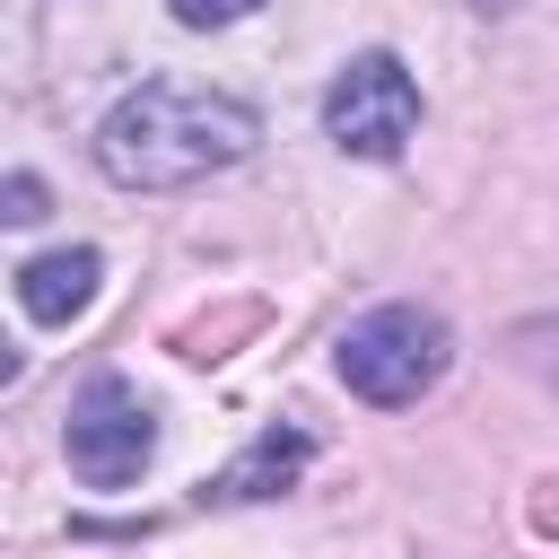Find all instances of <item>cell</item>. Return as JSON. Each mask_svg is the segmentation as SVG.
I'll use <instances>...</instances> for the list:
<instances>
[{
	"instance_id": "cell-2",
	"label": "cell",
	"mask_w": 559,
	"mask_h": 559,
	"mask_svg": "<svg viewBox=\"0 0 559 559\" xmlns=\"http://www.w3.org/2000/svg\"><path fill=\"white\" fill-rule=\"evenodd\" d=\"M332 367H341V384H349L358 402L411 411V402L437 393V376L454 367V332H445V314H428V306H376V314H358V323L341 332Z\"/></svg>"
},
{
	"instance_id": "cell-4",
	"label": "cell",
	"mask_w": 559,
	"mask_h": 559,
	"mask_svg": "<svg viewBox=\"0 0 559 559\" xmlns=\"http://www.w3.org/2000/svg\"><path fill=\"white\" fill-rule=\"evenodd\" d=\"M148 445H157V419H148V402H140L122 376H96V384L70 402V472H79L87 489L140 480Z\"/></svg>"
},
{
	"instance_id": "cell-3",
	"label": "cell",
	"mask_w": 559,
	"mask_h": 559,
	"mask_svg": "<svg viewBox=\"0 0 559 559\" xmlns=\"http://www.w3.org/2000/svg\"><path fill=\"white\" fill-rule=\"evenodd\" d=\"M323 131L349 157H402V140L419 131V79L402 70V52H358L341 61V79L323 87Z\"/></svg>"
},
{
	"instance_id": "cell-7",
	"label": "cell",
	"mask_w": 559,
	"mask_h": 559,
	"mask_svg": "<svg viewBox=\"0 0 559 559\" xmlns=\"http://www.w3.org/2000/svg\"><path fill=\"white\" fill-rule=\"evenodd\" d=\"M44 210H52L44 175H9V183H0V227H26V218H44Z\"/></svg>"
},
{
	"instance_id": "cell-1",
	"label": "cell",
	"mask_w": 559,
	"mask_h": 559,
	"mask_svg": "<svg viewBox=\"0 0 559 559\" xmlns=\"http://www.w3.org/2000/svg\"><path fill=\"white\" fill-rule=\"evenodd\" d=\"M262 114L227 87H183V79H140L131 96H114V114L96 122V166L122 192H183L236 157H253Z\"/></svg>"
},
{
	"instance_id": "cell-5",
	"label": "cell",
	"mask_w": 559,
	"mask_h": 559,
	"mask_svg": "<svg viewBox=\"0 0 559 559\" xmlns=\"http://www.w3.org/2000/svg\"><path fill=\"white\" fill-rule=\"evenodd\" d=\"M96 280H105V262H96L87 245H61V253H35V262L17 271V306H26L35 323H70V314H87Z\"/></svg>"
},
{
	"instance_id": "cell-8",
	"label": "cell",
	"mask_w": 559,
	"mask_h": 559,
	"mask_svg": "<svg viewBox=\"0 0 559 559\" xmlns=\"http://www.w3.org/2000/svg\"><path fill=\"white\" fill-rule=\"evenodd\" d=\"M183 26H236V17H253L262 0H166Z\"/></svg>"
},
{
	"instance_id": "cell-6",
	"label": "cell",
	"mask_w": 559,
	"mask_h": 559,
	"mask_svg": "<svg viewBox=\"0 0 559 559\" xmlns=\"http://www.w3.org/2000/svg\"><path fill=\"white\" fill-rule=\"evenodd\" d=\"M306 472V437L297 428H262L218 480H210V498H227V507H245V498H271V489H288Z\"/></svg>"
},
{
	"instance_id": "cell-9",
	"label": "cell",
	"mask_w": 559,
	"mask_h": 559,
	"mask_svg": "<svg viewBox=\"0 0 559 559\" xmlns=\"http://www.w3.org/2000/svg\"><path fill=\"white\" fill-rule=\"evenodd\" d=\"M9 376H17V349H9V341H0V384H9Z\"/></svg>"
}]
</instances>
